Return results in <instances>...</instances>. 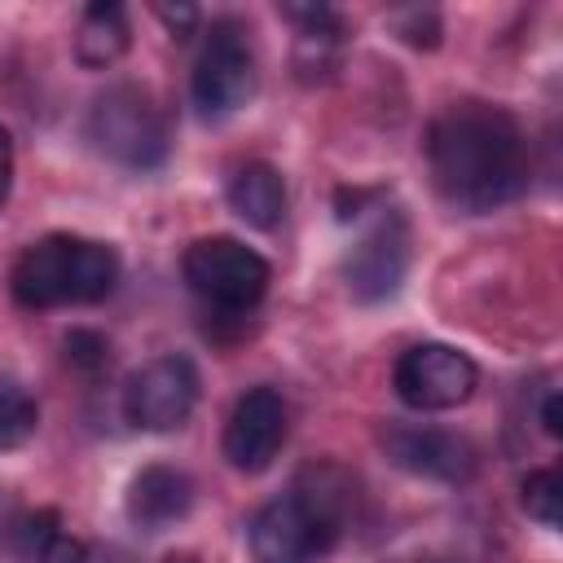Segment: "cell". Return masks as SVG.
Returning a JSON list of instances; mask_svg holds the SVG:
<instances>
[{
  "instance_id": "cell-10",
  "label": "cell",
  "mask_w": 563,
  "mask_h": 563,
  "mask_svg": "<svg viewBox=\"0 0 563 563\" xmlns=\"http://www.w3.org/2000/svg\"><path fill=\"white\" fill-rule=\"evenodd\" d=\"M286 427H290V413H286V400L277 387L242 391L229 409V422H224V440H220L224 462L242 475L268 471L286 444Z\"/></svg>"
},
{
  "instance_id": "cell-8",
  "label": "cell",
  "mask_w": 563,
  "mask_h": 563,
  "mask_svg": "<svg viewBox=\"0 0 563 563\" xmlns=\"http://www.w3.org/2000/svg\"><path fill=\"white\" fill-rule=\"evenodd\" d=\"M198 405V369L180 352H163L128 374L123 383V418L141 431H176L189 422Z\"/></svg>"
},
{
  "instance_id": "cell-6",
  "label": "cell",
  "mask_w": 563,
  "mask_h": 563,
  "mask_svg": "<svg viewBox=\"0 0 563 563\" xmlns=\"http://www.w3.org/2000/svg\"><path fill=\"white\" fill-rule=\"evenodd\" d=\"M251 97H255V53L246 44V31L229 18H220V22H211V35L194 62L189 101H194L198 119L220 123V119L238 114Z\"/></svg>"
},
{
  "instance_id": "cell-13",
  "label": "cell",
  "mask_w": 563,
  "mask_h": 563,
  "mask_svg": "<svg viewBox=\"0 0 563 563\" xmlns=\"http://www.w3.org/2000/svg\"><path fill=\"white\" fill-rule=\"evenodd\" d=\"M132 44V26H128V9L114 0H97L84 9L79 26H75V62L88 70H110Z\"/></svg>"
},
{
  "instance_id": "cell-3",
  "label": "cell",
  "mask_w": 563,
  "mask_h": 563,
  "mask_svg": "<svg viewBox=\"0 0 563 563\" xmlns=\"http://www.w3.org/2000/svg\"><path fill=\"white\" fill-rule=\"evenodd\" d=\"M114 282H119L114 246L97 238H79V233H48L31 242L9 273L13 299L31 312L101 303L114 290Z\"/></svg>"
},
{
  "instance_id": "cell-16",
  "label": "cell",
  "mask_w": 563,
  "mask_h": 563,
  "mask_svg": "<svg viewBox=\"0 0 563 563\" xmlns=\"http://www.w3.org/2000/svg\"><path fill=\"white\" fill-rule=\"evenodd\" d=\"M35 427H40V405L31 400V391H22L18 383H0V449L26 444Z\"/></svg>"
},
{
  "instance_id": "cell-18",
  "label": "cell",
  "mask_w": 563,
  "mask_h": 563,
  "mask_svg": "<svg viewBox=\"0 0 563 563\" xmlns=\"http://www.w3.org/2000/svg\"><path fill=\"white\" fill-rule=\"evenodd\" d=\"M66 361L75 369H84V374H97V369H106L110 347H106V339L97 330H70L66 334Z\"/></svg>"
},
{
  "instance_id": "cell-4",
  "label": "cell",
  "mask_w": 563,
  "mask_h": 563,
  "mask_svg": "<svg viewBox=\"0 0 563 563\" xmlns=\"http://www.w3.org/2000/svg\"><path fill=\"white\" fill-rule=\"evenodd\" d=\"M88 141L110 163L150 172L167 158V119L141 84H114L88 106Z\"/></svg>"
},
{
  "instance_id": "cell-21",
  "label": "cell",
  "mask_w": 563,
  "mask_h": 563,
  "mask_svg": "<svg viewBox=\"0 0 563 563\" xmlns=\"http://www.w3.org/2000/svg\"><path fill=\"white\" fill-rule=\"evenodd\" d=\"M541 431H545L550 440H559V435H563V409H559V391H545V400H541Z\"/></svg>"
},
{
  "instance_id": "cell-11",
  "label": "cell",
  "mask_w": 563,
  "mask_h": 563,
  "mask_svg": "<svg viewBox=\"0 0 563 563\" xmlns=\"http://www.w3.org/2000/svg\"><path fill=\"white\" fill-rule=\"evenodd\" d=\"M383 453L391 457V466L435 484H466L479 466V453L466 435L427 422H391L383 431Z\"/></svg>"
},
{
  "instance_id": "cell-19",
  "label": "cell",
  "mask_w": 563,
  "mask_h": 563,
  "mask_svg": "<svg viewBox=\"0 0 563 563\" xmlns=\"http://www.w3.org/2000/svg\"><path fill=\"white\" fill-rule=\"evenodd\" d=\"M31 559H35V563H92V559H88V545H84L79 537L62 532V528H53V532L35 545Z\"/></svg>"
},
{
  "instance_id": "cell-17",
  "label": "cell",
  "mask_w": 563,
  "mask_h": 563,
  "mask_svg": "<svg viewBox=\"0 0 563 563\" xmlns=\"http://www.w3.org/2000/svg\"><path fill=\"white\" fill-rule=\"evenodd\" d=\"M387 22L413 48H435L440 44V18H435V9H396Z\"/></svg>"
},
{
  "instance_id": "cell-12",
  "label": "cell",
  "mask_w": 563,
  "mask_h": 563,
  "mask_svg": "<svg viewBox=\"0 0 563 563\" xmlns=\"http://www.w3.org/2000/svg\"><path fill=\"white\" fill-rule=\"evenodd\" d=\"M123 506H128V519L141 532H167L194 510V479L185 471H176V466L154 462V466L132 475Z\"/></svg>"
},
{
  "instance_id": "cell-7",
  "label": "cell",
  "mask_w": 563,
  "mask_h": 563,
  "mask_svg": "<svg viewBox=\"0 0 563 563\" xmlns=\"http://www.w3.org/2000/svg\"><path fill=\"white\" fill-rule=\"evenodd\" d=\"M475 383H479L475 361L449 343H413L409 352H400L391 369V387L400 405L418 413H444V409L466 405Z\"/></svg>"
},
{
  "instance_id": "cell-15",
  "label": "cell",
  "mask_w": 563,
  "mask_h": 563,
  "mask_svg": "<svg viewBox=\"0 0 563 563\" xmlns=\"http://www.w3.org/2000/svg\"><path fill=\"white\" fill-rule=\"evenodd\" d=\"M519 501H523L528 519H537L541 528H559V523H563V475H559L554 466L532 471V475L519 484Z\"/></svg>"
},
{
  "instance_id": "cell-22",
  "label": "cell",
  "mask_w": 563,
  "mask_h": 563,
  "mask_svg": "<svg viewBox=\"0 0 563 563\" xmlns=\"http://www.w3.org/2000/svg\"><path fill=\"white\" fill-rule=\"evenodd\" d=\"M9 180H13V145H9V132L0 128V202L9 198Z\"/></svg>"
},
{
  "instance_id": "cell-14",
  "label": "cell",
  "mask_w": 563,
  "mask_h": 563,
  "mask_svg": "<svg viewBox=\"0 0 563 563\" xmlns=\"http://www.w3.org/2000/svg\"><path fill=\"white\" fill-rule=\"evenodd\" d=\"M229 207L238 220H246L251 229H277L286 216V185L277 176V167L268 163H246L233 172L229 189H224Z\"/></svg>"
},
{
  "instance_id": "cell-20",
  "label": "cell",
  "mask_w": 563,
  "mask_h": 563,
  "mask_svg": "<svg viewBox=\"0 0 563 563\" xmlns=\"http://www.w3.org/2000/svg\"><path fill=\"white\" fill-rule=\"evenodd\" d=\"M154 13L167 22V31H172L176 40H189L194 26H198V9H194V4H176V9H172V4H158Z\"/></svg>"
},
{
  "instance_id": "cell-2",
  "label": "cell",
  "mask_w": 563,
  "mask_h": 563,
  "mask_svg": "<svg viewBox=\"0 0 563 563\" xmlns=\"http://www.w3.org/2000/svg\"><path fill=\"white\" fill-rule=\"evenodd\" d=\"M352 484L339 466H308L286 497L255 510L246 541L255 563H312L321 559L347 519Z\"/></svg>"
},
{
  "instance_id": "cell-23",
  "label": "cell",
  "mask_w": 563,
  "mask_h": 563,
  "mask_svg": "<svg viewBox=\"0 0 563 563\" xmlns=\"http://www.w3.org/2000/svg\"><path fill=\"white\" fill-rule=\"evenodd\" d=\"M435 563H444V559H435Z\"/></svg>"
},
{
  "instance_id": "cell-1",
  "label": "cell",
  "mask_w": 563,
  "mask_h": 563,
  "mask_svg": "<svg viewBox=\"0 0 563 563\" xmlns=\"http://www.w3.org/2000/svg\"><path fill=\"white\" fill-rule=\"evenodd\" d=\"M427 167L453 211L484 216L528 189V136L501 106L453 101L427 128Z\"/></svg>"
},
{
  "instance_id": "cell-9",
  "label": "cell",
  "mask_w": 563,
  "mask_h": 563,
  "mask_svg": "<svg viewBox=\"0 0 563 563\" xmlns=\"http://www.w3.org/2000/svg\"><path fill=\"white\" fill-rule=\"evenodd\" d=\"M409 260H413L409 224L396 211H387L347 251L343 282H347V290H352L356 303H383V299H391L400 290V282L409 273Z\"/></svg>"
},
{
  "instance_id": "cell-5",
  "label": "cell",
  "mask_w": 563,
  "mask_h": 563,
  "mask_svg": "<svg viewBox=\"0 0 563 563\" xmlns=\"http://www.w3.org/2000/svg\"><path fill=\"white\" fill-rule=\"evenodd\" d=\"M180 273L189 282V290L198 299H207L220 312H246L264 299L273 268L260 251H251L246 242L229 238V233H211L185 246Z\"/></svg>"
}]
</instances>
